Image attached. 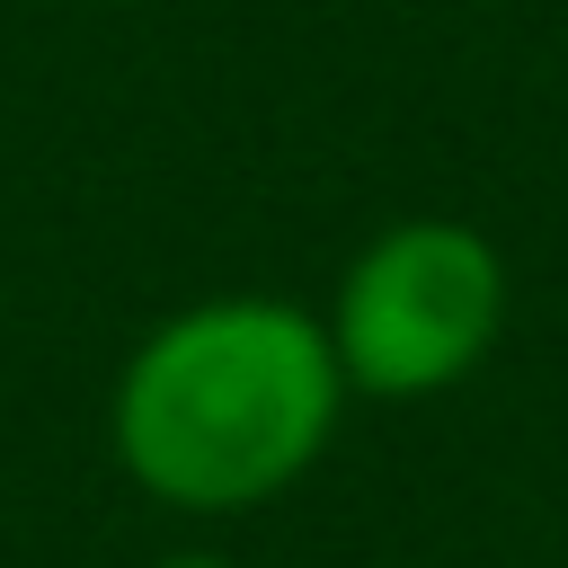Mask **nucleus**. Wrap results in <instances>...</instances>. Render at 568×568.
Returning a JSON list of instances; mask_svg holds the SVG:
<instances>
[{
    "instance_id": "3",
    "label": "nucleus",
    "mask_w": 568,
    "mask_h": 568,
    "mask_svg": "<svg viewBox=\"0 0 568 568\" xmlns=\"http://www.w3.org/2000/svg\"><path fill=\"white\" fill-rule=\"evenodd\" d=\"M160 568H231V559H222V550H169Z\"/></svg>"
},
{
    "instance_id": "1",
    "label": "nucleus",
    "mask_w": 568,
    "mask_h": 568,
    "mask_svg": "<svg viewBox=\"0 0 568 568\" xmlns=\"http://www.w3.org/2000/svg\"><path fill=\"white\" fill-rule=\"evenodd\" d=\"M346 373L320 311L213 293L169 311L115 373L106 444L124 479L178 515H248L284 497L337 435Z\"/></svg>"
},
{
    "instance_id": "2",
    "label": "nucleus",
    "mask_w": 568,
    "mask_h": 568,
    "mask_svg": "<svg viewBox=\"0 0 568 568\" xmlns=\"http://www.w3.org/2000/svg\"><path fill=\"white\" fill-rule=\"evenodd\" d=\"M328 355L364 399H435L470 382L506 328V257L453 213L373 231L328 293Z\"/></svg>"
}]
</instances>
